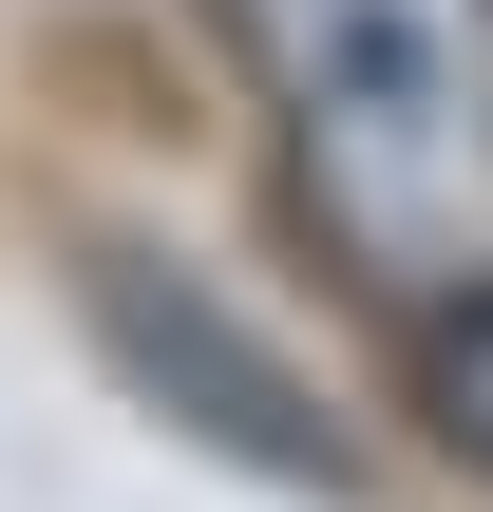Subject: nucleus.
Returning a JSON list of instances; mask_svg holds the SVG:
<instances>
[{"label":"nucleus","mask_w":493,"mask_h":512,"mask_svg":"<svg viewBox=\"0 0 493 512\" xmlns=\"http://www.w3.org/2000/svg\"><path fill=\"white\" fill-rule=\"evenodd\" d=\"M209 19L285 133L323 266H361L418 323L493 285V0H209Z\"/></svg>","instance_id":"nucleus-1"},{"label":"nucleus","mask_w":493,"mask_h":512,"mask_svg":"<svg viewBox=\"0 0 493 512\" xmlns=\"http://www.w3.org/2000/svg\"><path fill=\"white\" fill-rule=\"evenodd\" d=\"M76 323H95V361H114L171 437H209L228 475H266V494H342V475H361L342 418L285 380V342H247L190 266H152V247H76Z\"/></svg>","instance_id":"nucleus-2"},{"label":"nucleus","mask_w":493,"mask_h":512,"mask_svg":"<svg viewBox=\"0 0 493 512\" xmlns=\"http://www.w3.org/2000/svg\"><path fill=\"white\" fill-rule=\"evenodd\" d=\"M418 437L493 475V285H456V304L418 323Z\"/></svg>","instance_id":"nucleus-3"}]
</instances>
